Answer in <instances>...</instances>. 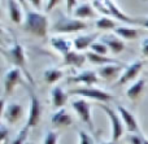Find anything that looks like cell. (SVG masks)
<instances>
[{
    "mask_svg": "<svg viewBox=\"0 0 148 144\" xmlns=\"http://www.w3.org/2000/svg\"><path fill=\"white\" fill-rule=\"evenodd\" d=\"M95 16H96V10H95L94 5L88 4V3H82V4L77 5V8L73 12V17L78 18V20L94 18Z\"/></svg>",
    "mask_w": 148,
    "mask_h": 144,
    "instance_id": "44dd1931",
    "label": "cell"
},
{
    "mask_svg": "<svg viewBox=\"0 0 148 144\" xmlns=\"http://www.w3.org/2000/svg\"><path fill=\"white\" fill-rule=\"evenodd\" d=\"M88 27L83 20H78L75 17H69V16L59 14L52 23L51 31L57 35H62V34H73L78 33V31L86 30Z\"/></svg>",
    "mask_w": 148,
    "mask_h": 144,
    "instance_id": "3957f363",
    "label": "cell"
},
{
    "mask_svg": "<svg viewBox=\"0 0 148 144\" xmlns=\"http://www.w3.org/2000/svg\"><path fill=\"white\" fill-rule=\"evenodd\" d=\"M86 61H87L86 53H82L79 51H70L69 53L62 56V65L64 66L82 68Z\"/></svg>",
    "mask_w": 148,
    "mask_h": 144,
    "instance_id": "ac0fdd59",
    "label": "cell"
},
{
    "mask_svg": "<svg viewBox=\"0 0 148 144\" xmlns=\"http://www.w3.org/2000/svg\"><path fill=\"white\" fill-rule=\"evenodd\" d=\"M114 34L125 40H134L139 36V30L131 25H121L114 29Z\"/></svg>",
    "mask_w": 148,
    "mask_h": 144,
    "instance_id": "7402d4cb",
    "label": "cell"
},
{
    "mask_svg": "<svg viewBox=\"0 0 148 144\" xmlns=\"http://www.w3.org/2000/svg\"><path fill=\"white\" fill-rule=\"evenodd\" d=\"M64 77V72L59 68H47L43 73V79L48 85H55Z\"/></svg>",
    "mask_w": 148,
    "mask_h": 144,
    "instance_id": "d4e9b609",
    "label": "cell"
},
{
    "mask_svg": "<svg viewBox=\"0 0 148 144\" xmlns=\"http://www.w3.org/2000/svg\"><path fill=\"white\" fill-rule=\"evenodd\" d=\"M66 81H68V83H79V85L87 86V87H92L94 85L99 83L100 77L96 70L87 69V70L78 73L77 75H70Z\"/></svg>",
    "mask_w": 148,
    "mask_h": 144,
    "instance_id": "8fae6325",
    "label": "cell"
},
{
    "mask_svg": "<svg viewBox=\"0 0 148 144\" xmlns=\"http://www.w3.org/2000/svg\"><path fill=\"white\" fill-rule=\"evenodd\" d=\"M143 143L144 144H148V138H146L144 135H143Z\"/></svg>",
    "mask_w": 148,
    "mask_h": 144,
    "instance_id": "ab89813d",
    "label": "cell"
},
{
    "mask_svg": "<svg viewBox=\"0 0 148 144\" xmlns=\"http://www.w3.org/2000/svg\"><path fill=\"white\" fill-rule=\"evenodd\" d=\"M68 99H69V92H66L61 86H55L51 90V104L56 111L62 109L66 105Z\"/></svg>",
    "mask_w": 148,
    "mask_h": 144,
    "instance_id": "5bb4252c",
    "label": "cell"
},
{
    "mask_svg": "<svg viewBox=\"0 0 148 144\" xmlns=\"http://www.w3.org/2000/svg\"><path fill=\"white\" fill-rule=\"evenodd\" d=\"M117 112L120 113L121 116V119H122L123 125H125V129L127 130V132H140V127H139V122L136 119V117L131 113L129 109H126L125 106L122 105H118L117 106Z\"/></svg>",
    "mask_w": 148,
    "mask_h": 144,
    "instance_id": "7c38bea8",
    "label": "cell"
},
{
    "mask_svg": "<svg viewBox=\"0 0 148 144\" xmlns=\"http://www.w3.org/2000/svg\"><path fill=\"white\" fill-rule=\"evenodd\" d=\"M97 38V34H86V35H78L73 40V46L75 51H86L87 48H91L95 43V39Z\"/></svg>",
    "mask_w": 148,
    "mask_h": 144,
    "instance_id": "ffe728a7",
    "label": "cell"
},
{
    "mask_svg": "<svg viewBox=\"0 0 148 144\" xmlns=\"http://www.w3.org/2000/svg\"><path fill=\"white\" fill-rule=\"evenodd\" d=\"M87 56V61H90L92 65H97V66H104V65H109V64H116L114 59H110V57L103 56V55L95 53L92 51H88L86 53Z\"/></svg>",
    "mask_w": 148,
    "mask_h": 144,
    "instance_id": "cb8c5ba5",
    "label": "cell"
},
{
    "mask_svg": "<svg viewBox=\"0 0 148 144\" xmlns=\"http://www.w3.org/2000/svg\"><path fill=\"white\" fill-rule=\"evenodd\" d=\"M20 1V4L23 7V9H27V4H26V0H18Z\"/></svg>",
    "mask_w": 148,
    "mask_h": 144,
    "instance_id": "74e56055",
    "label": "cell"
},
{
    "mask_svg": "<svg viewBox=\"0 0 148 144\" xmlns=\"http://www.w3.org/2000/svg\"><path fill=\"white\" fill-rule=\"evenodd\" d=\"M135 23L138 26L148 29V17H135Z\"/></svg>",
    "mask_w": 148,
    "mask_h": 144,
    "instance_id": "e575fe53",
    "label": "cell"
},
{
    "mask_svg": "<svg viewBox=\"0 0 148 144\" xmlns=\"http://www.w3.org/2000/svg\"><path fill=\"white\" fill-rule=\"evenodd\" d=\"M23 73L21 72L18 68L13 66L12 69H9L4 75V98L12 95L14 88L17 87L20 83H22Z\"/></svg>",
    "mask_w": 148,
    "mask_h": 144,
    "instance_id": "9c48e42d",
    "label": "cell"
},
{
    "mask_svg": "<svg viewBox=\"0 0 148 144\" xmlns=\"http://www.w3.org/2000/svg\"><path fill=\"white\" fill-rule=\"evenodd\" d=\"M7 5H8V14H9L10 21L13 23H16V25H20L21 22L23 23L25 18H23L22 9H21L23 7L20 4V1L18 0H7Z\"/></svg>",
    "mask_w": 148,
    "mask_h": 144,
    "instance_id": "d6986e66",
    "label": "cell"
},
{
    "mask_svg": "<svg viewBox=\"0 0 148 144\" xmlns=\"http://www.w3.org/2000/svg\"><path fill=\"white\" fill-rule=\"evenodd\" d=\"M60 3H61V0H48V1H47V7H46V12H51Z\"/></svg>",
    "mask_w": 148,
    "mask_h": 144,
    "instance_id": "d590c367",
    "label": "cell"
},
{
    "mask_svg": "<svg viewBox=\"0 0 148 144\" xmlns=\"http://www.w3.org/2000/svg\"><path fill=\"white\" fill-rule=\"evenodd\" d=\"M51 122L53 124L55 127L57 129H64V127H69L73 125V117L66 109H59L51 116Z\"/></svg>",
    "mask_w": 148,
    "mask_h": 144,
    "instance_id": "2e32d148",
    "label": "cell"
},
{
    "mask_svg": "<svg viewBox=\"0 0 148 144\" xmlns=\"http://www.w3.org/2000/svg\"><path fill=\"white\" fill-rule=\"evenodd\" d=\"M69 95L73 96H79V98H84V99H90V100H95L99 103H109L114 99V96L112 93L107 92V91L101 90V88H96V87H87V86H82V87H75L69 90Z\"/></svg>",
    "mask_w": 148,
    "mask_h": 144,
    "instance_id": "277c9868",
    "label": "cell"
},
{
    "mask_svg": "<svg viewBox=\"0 0 148 144\" xmlns=\"http://www.w3.org/2000/svg\"><path fill=\"white\" fill-rule=\"evenodd\" d=\"M49 43H51L52 48L56 52H59L61 56H65L66 53H69L70 51H73V42H70L69 39L64 38L62 35H56L52 36L49 39Z\"/></svg>",
    "mask_w": 148,
    "mask_h": 144,
    "instance_id": "e0dca14e",
    "label": "cell"
},
{
    "mask_svg": "<svg viewBox=\"0 0 148 144\" xmlns=\"http://www.w3.org/2000/svg\"><path fill=\"white\" fill-rule=\"evenodd\" d=\"M78 139H79L78 144H95V142H94V139H92L91 135H90L88 132L83 131V130L78 131Z\"/></svg>",
    "mask_w": 148,
    "mask_h": 144,
    "instance_id": "4dcf8cb0",
    "label": "cell"
},
{
    "mask_svg": "<svg viewBox=\"0 0 148 144\" xmlns=\"http://www.w3.org/2000/svg\"><path fill=\"white\" fill-rule=\"evenodd\" d=\"M3 55H4V57L10 64L14 65V68H18V69L23 73V75H25V78L27 79L29 83L35 86L33 75L30 74V72H29V69H27V57H26L25 48H23L17 40H14V43L8 49L3 51Z\"/></svg>",
    "mask_w": 148,
    "mask_h": 144,
    "instance_id": "7a4b0ae2",
    "label": "cell"
},
{
    "mask_svg": "<svg viewBox=\"0 0 148 144\" xmlns=\"http://www.w3.org/2000/svg\"><path fill=\"white\" fill-rule=\"evenodd\" d=\"M29 132H30V127H29L27 125H25V126L20 130V132L17 134V136H16L9 144H26V140H27V136H29Z\"/></svg>",
    "mask_w": 148,
    "mask_h": 144,
    "instance_id": "4316f807",
    "label": "cell"
},
{
    "mask_svg": "<svg viewBox=\"0 0 148 144\" xmlns=\"http://www.w3.org/2000/svg\"><path fill=\"white\" fill-rule=\"evenodd\" d=\"M29 100H30V105H29V112H27V121H26V125H27L30 129L33 127H36L40 122L42 118V112H43V108L40 105V101H39L38 96L34 93V91H29Z\"/></svg>",
    "mask_w": 148,
    "mask_h": 144,
    "instance_id": "52a82bcc",
    "label": "cell"
},
{
    "mask_svg": "<svg viewBox=\"0 0 148 144\" xmlns=\"http://www.w3.org/2000/svg\"><path fill=\"white\" fill-rule=\"evenodd\" d=\"M100 144H116V143L113 142V140H109V142H101Z\"/></svg>",
    "mask_w": 148,
    "mask_h": 144,
    "instance_id": "f35d334b",
    "label": "cell"
},
{
    "mask_svg": "<svg viewBox=\"0 0 148 144\" xmlns=\"http://www.w3.org/2000/svg\"><path fill=\"white\" fill-rule=\"evenodd\" d=\"M83 1H88V0H83Z\"/></svg>",
    "mask_w": 148,
    "mask_h": 144,
    "instance_id": "b9f144b4",
    "label": "cell"
},
{
    "mask_svg": "<svg viewBox=\"0 0 148 144\" xmlns=\"http://www.w3.org/2000/svg\"><path fill=\"white\" fill-rule=\"evenodd\" d=\"M26 144H34V143H31V142H26Z\"/></svg>",
    "mask_w": 148,
    "mask_h": 144,
    "instance_id": "60d3db41",
    "label": "cell"
},
{
    "mask_svg": "<svg viewBox=\"0 0 148 144\" xmlns=\"http://www.w3.org/2000/svg\"><path fill=\"white\" fill-rule=\"evenodd\" d=\"M101 42L109 48V52H112L113 55H120L125 51L126 46L123 43V40L118 35H113V34H107L101 38Z\"/></svg>",
    "mask_w": 148,
    "mask_h": 144,
    "instance_id": "9a60e30c",
    "label": "cell"
},
{
    "mask_svg": "<svg viewBox=\"0 0 148 144\" xmlns=\"http://www.w3.org/2000/svg\"><path fill=\"white\" fill-rule=\"evenodd\" d=\"M140 51L146 59H148V38H144L140 43Z\"/></svg>",
    "mask_w": 148,
    "mask_h": 144,
    "instance_id": "d6a6232c",
    "label": "cell"
},
{
    "mask_svg": "<svg viewBox=\"0 0 148 144\" xmlns=\"http://www.w3.org/2000/svg\"><path fill=\"white\" fill-rule=\"evenodd\" d=\"M144 88H146V81L138 79L127 88L126 96H127L131 101H135V100H138V99L142 96V93L144 92Z\"/></svg>",
    "mask_w": 148,
    "mask_h": 144,
    "instance_id": "603a6c76",
    "label": "cell"
},
{
    "mask_svg": "<svg viewBox=\"0 0 148 144\" xmlns=\"http://www.w3.org/2000/svg\"><path fill=\"white\" fill-rule=\"evenodd\" d=\"M143 68H144V62L140 61V60H136V61L131 62L130 65H127V66L123 69L122 74H121L120 79L117 81L116 85L123 86V85H126V83L131 82V81H135L136 78H138V75L140 74V72L143 70Z\"/></svg>",
    "mask_w": 148,
    "mask_h": 144,
    "instance_id": "30bf717a",
    "label": "cell"
},
{
    "mask_svg": "<svg viewBox=\"0 0 148 144\" xmlns=\"http://www.w3.org/2000/svg\"><path fill=\"white\" fill-rule=\"evenodd\" d=\"M22 29L29 35L35 38H46L49 30L48 17L36 10H26Z\"/></svg>",
    "mask_w": 148,
    "mask_h": 144,
    "instance_id": "6da1fadb",
    "label": "cell"
},
{
    "mask_svg": "<svg viewBox=\"0 0 148 144\" xmlns=\"http://www.w3.org/2000/svg\"><path fill=\"white\" fill-rule=\"evenodd\" d=\"M72 108L78 116V118L88 127L90 131H94V124H92V116H91V104L84 98L74 99L72 101Z\"/></svg>",
    "mask_w": 148,
    "mask_h": 144,
    "instance_id": "8992f818",
    "label": "cell"
},
{
    "mask_svg": "<svg viewBox=\"0 0 148 144\" xmlns=\"http://www.w3.org/2000/svg\"><path fill=\"white\" fill-rule=\"evenodd\" d=\"M77 8V0H66V12L68 14H73L74 9Z\"/></svg>",
    "mask_w": 148,
    "mask_h": 144,
    "instance_id": "836d02e7",
    "label": "cell"
},
{
    "mask_svg": "<svg viewBox=\"0 0 148 144\" xmlns=\"http://www.w3.org/2000/svg\"><path fill=\"white\" fill-rule=\"evenodd\" d=\"M95 26L97 30H114L117 27V23L108 16H103L95 22Z\"/></svg>",
    "mask_w": 148,
    "mask_h": 144,
    "instance_id": "484cf974",
    "label": "cell"
},
{
    "mask_svg": "<svg viewBox=\"0 0 148 144\" xmlns=\"http://www.w3.org/2000/svg\"><path fill=\"white\" fill-rule=\"evenodd\" d=\"M126 140H127L129 144H144L143 143V135L140 132L135 134V132H131L126 136Z\"/></svg>",
    "mask_w": 148,
    "mask_h": 144,
    "instance_id": "1f68e13d",
    "label": "cell"
},
{
    "mask_svg": "<svg viewBox=\"0 0 148 144\" xmlns=\"http://www.w3.org/2000/svg\"><path fill=\"white\" fill-rule=\"evenodd\" d=\"M1 113H3V118L7 124L9 125H16L20 122V119L22 118V116L25 114V109L21 104L17 103H9V104H5L3 101V109H1Z\"/></svg>",
    "mask_w": 148,
    "mask_h": 144,
    "instance_id": "ba28073f",
    "label": "cell"
},
{
    "mask_svg": "<svg viewBox=\"0 0 148 144\" xmlns=\"http://www.w3.org/2000/svg\"><path fill=\"white\" fill-rule=\"evenodd\" d=\"M96 72L101 79L112 82V81H114V79H117V81L120 79L121 74H122V72H123V68L118 64H109V65L100 66Z\"/></svg>",
    "mask_w": 148,
    "mask_h": 144,
    "instance_id": "4fadbf2b",
    "label": "cell"
},
{
    "mask_svg": "<svg viewBox=\"0 0 148 144\" xmlns=\"http://www.w3.org/2000/svg\"><path fill=\"white\" fill-rule=\"evenodd\" d=\"M59 143V132L57 131H49L46 132L44 135V139H43V144H57Z\"/></svg>",
    "mask_w": 148,
    "mask_h": 144,
    "instance_id": "f1b7e54d",
    "label": "cell"
},
{
    "mask_svg": "<svg viewBox=\"0 0 148 144\" xmlns=\"http://www.w3.org/2000/svg\"><path fill=\"white\" fill-rule=\"evenodd\" d=\"M97 106L100 109L104 111V113L108 116L110 122V140L113 142H118L121 138L123 136V131H125V125H123L122 119H121V116L118 112H116L114 109H112L110 106H108L107 104H103V103H97Z\"/></svg>",
    "mask_w": 148,
    "mask_h": 144,
    "instance_id": "5b68a950",
    "label": "cell"
},
{
    "mask_svg": "<svg viewBox=\"0 0 148 144\" xmlns=\"http://www.w3.org/2000/svg\"><path fill=\"white\" fill-rule=\"evenodd\" d=\"M9 136H10L9 127L7 126V124H1V126H0V142H1V144H8Z\"/></svg>",
    "mask_w": 148,
    "mask_h": 144,
    "instance_id": "f546056e",
    "label": "cell"
},
{
    "mask_svg": "<svg viewBox=\"0 0 148 144\" xmlns=\"http://www.w3.org/2000/svg\"><path fill=\"white\" fill-rule=\"evenodd\" d=\"M91 49L92 52H95V53H99V55H103V56H107V53L109 52V48H108L107 46H105L103 42H95L94 44L91 46Z\"/></svg>",
    "mask_w": 148,
    "mask_h": 144,
    "instance_id": "83f0119b",
    "label": "cell"
},
{
    "mask_svg": "<svg viewBox=\"0 0 148 144\" xmlns=\"http://www.w3.org/2000/svg\"><path fill=\"white\" fill-rule=\"evenodd\" d=\"M29 3H30L35 9H40V7H42V0H29Z\"/></svg>",
    "mask_w": 148,
    "mask_h": 144,
    "instance_id": "8d00e7d4",
    "label": "cell"
}]
</instances>
